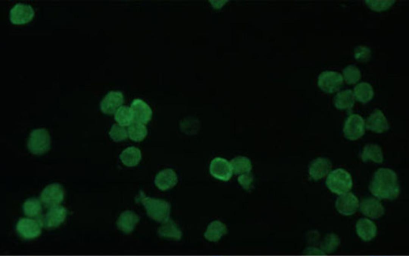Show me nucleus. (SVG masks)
<instances>
[{
    "label": "nucleus",
    "instance_id": "nucleus-1",
    "mask_svg": "<svg viewBox=\"0 0 409 256\" xmlns=\"http://www.w3.org/2000/svg\"><path fill=\"white\" fill-rule=\"evenodd\" d=\"M371 193L380 199L394 200L400 194L396 173L389 168H380L374 174L369 186Z\"/></svg>",
    "mask_w": 409,
    "mask_h": 256
},
{
    "label": "nucleus",
    "instance_id": "nucleus-2",
    "mask_svg": "<svg viewBox=\"0 0 409 256\" xmlns=\"http://www.w3.org/2000/svg\"><path fill=\"white\" fill-rule=\"evenodd\" d=\"M326 184L332 192L340 196L348 192L352 188L353 181L347 171L338 168L329 174Z\"/></svg>",
    "mask_w": 409,
    "mask_h": 256
},
{
    "label": "nucleus",
    "instance_id": "nucleus-3",
    "mask_svg": "<svg viewBox=\"0 0 409 256\" xmlns=\"http://www.w3.org/2000/svg\"><path fill=\"white\" fill-rule=\"evenodd\" d=\"M139 198L145 208L147 213L151 218L161 220L168 216L170 206L167 202L162 199L146 196L142 192L140 194Z\"/></svg>",
    "mask_w": 409,
    "mask_h": 256
},
{
    "label": "nucleus",
    "instance_id": "nucleus-4",
    "mask_svg": "<svg viewBox=\"0 0 409 256\" xmlns=\"http://www.w3.org/2000/svg\"><path fill=\"white\" fill-rule=\"evenodd\" d=\"M50 146V135L45 128L35 129L30 132L27 147L31 153L34 154H43L49 150Z\"/></svg>",
    "mask_w": 409,
    "mask_h": 256
},
{
    "label": "nucleus",
    "instance_id": "nucleus-5",
    "mask_svg": "<svg viewBox=\"0 0 409 256\" xmlns=\"http://www.w3.org/2000/svg\"><path fill=\"white\" fill-rule=\"evenodd\" d=\"M318 86L324 92L332 94L338 90L343 83L342 75L337 72L325 70L318 78Z\"/></svg>",
    "mask_w": 409,
    "mask_h": 256
},
{
    "label": "nucleus",
    "instance_id": "nucleus-6",
    "mask_svg": "<svg viewBox=\"0 0 409 256\" xmlns=\"http://www.w3.org/2000/svg\"><path fill=\"white\" fill-rule=\"evenodd\" d=\"M66 216V209L63 206L57 205L49 208L44 215H40L37 220L41 226L47 228H54L60 225Z\"/></svg>",
    "mask_w": 409,
    "mask_h": 256
},
{
    "label": "nucleus",
    "instance_id": "nucleus-7",
    "mask_svg": "<svg viewBox=\"0 0 409 256\" xmlns=\"http://www.w3.org/2000/svg\"><path fill=\"white\" fill-rule=\"evenodd\" d=\"M365 122L358 114L350 115L345 121L343 128L345 136L351 140L361 138L365 134Z\"/></svg>",
    "mask_w": 409,
    "mask_h": 256
},
{
    "label": "nucleus",
    "instance_id": "nucleus-8",
    "mask_svg": "<svg viewBox=\"0 0 409 256\" xmlns=\"http://www.w3.org/2000/svg\"><path fill=\"white\" fill-rule=\"evenodd\" d=\"M63 198V189L60 184L56 183L47 186L42 190L40 196V200L44 206L49 208L59 205Z\"/></svg>",
    "mask_w": 409,
    "mask_h": 256
},
{
    "label": "nucleus",
    "instance_id": "nucleus-9",
    "mask_svg": "<svg viewBox=\"0 0 409 256\" xmlns=\"http://www.w3.org/2000/svg\"><path fill=\"white\" fill-rule=\"evenodd\" d=\"M41 226L36 219L23 218L19 219L16 225V230L19 235L25 239H33L38 237L41 232Z\"/></svg>",
    "mask_w": 409,
    "mask_h": 256
},
{
    "label": "nucleus",
    "instance_id": "nucleus-10",
    "mask_svg": "<svg viewBox=\"0 0 409 256\" xmlns=\"http://www.w3.org/2000/svg\"><path fill=\"white\" fill-rule=\"evenodd\" d=\"M34 14L33 8L30 4L18 2L11 8L9 19L14 24H22L30 22Z\"/></svg>",
    "mask_w": 409,
    "mask_h": 256
},
{
    "label": "nucleus",
    "instance_id": "nucleus-11",
    "mask_svg": "<svg viewBox=\"0 0 409 256\" xmlns=\"http://www.w3.org/2000/svg\"><path fill=\"white\" fill-rule=\"evenodd\" d=\"M359 205L358 198L351 192L340 195L335 202L337 211L346 216L354 214L358 209Z\"/></svg>",
    "mask_w": 409,
    "mask_h": 256
},
{
    "label": "nucleus",
    "instance_id": "nucleus-12",
    "mask_svg": "<svg viewBox=\"0 0 409 256\" xmlns=\"http://www.w3.org/2000/svg\"><path fill=\"white\" fill-rule=\"evenodd\" d=\"M209 172L215 178L224 181L229 180L233 174L230 162L221 157L215 158L211 160Z\"/></svg>",
    "mask_w": 409,
    "mask_h": 256
},
{
    "label": "nucleus",
    "instance_id": "nucleus-13",
    "mask_svg": "<svg viewBox=\"0 0 409 256\" xmlns=\"http://www.w3.org/2000/svg\"><path fill=\"white\" fill-rule=\"evenodd\" d=\"M123 101V96L121 92L110 91L101 101L100 110L105 114H113L121 106Z\"/></svg>",
    "mask_w": 409,
    "mask_h": 256
},
{
    "label": "nucleus",
    "instance_id": "nucleus-14",
    "mask_svg": "<svg viewBox=\"0 0 409 256\" xmlns=\"http://www.w3.org/2000/svg\"><path fill=\"white\" fill-rule=\"evenodd\" d=\"M359 206L362 214L372 219L379 218L385 213V208L382 203L374 198L363 199Z\"/></svg>",
    "mask_w": 409,
    "mask_h": 256
},
{
    "label": "nucleus",
    "instance_id": "nucleus-15",
    "mask_svg": "<svg viewBox=\"0 0 409 256\" xmlns=\"http://www.w3.org/2000/svg\"><path fill=\"white\" fill-rule=\"evenodd\" d=\"M130 107L133 114V122L145 124L151 120L152 111L149 106L143 100L134 99Z\"/></svg>",
    "mask_w": 409,
    "mask_h": 256
},
{
    "label": "nucleus",
    "instance_id": "nucleus-16",
    "mask_svg": "<svg viewBox=\"0 0 409 256\" xmlns=\"http://www.w3.org/2000/svg\"><path fill=\"white\" fill-rule=\"evenodd\" d=\"M178 182L176 173L171 168H165L159 172L154 179L156 187L162 191L173 188Z\"/></svg>",
    "mask_w": 409,
    "mask_h": 256
},
{
    "label": "nucleus",
    "instance_id": "nucleus-17",
    "mask_svg": "<svg viewBox=\"0 0 409 256\" xmlns=\"http://www.w3.org/2000/svg\"><path fill=\"white\" fill-rule=\"evenodd\" d=\"M368 130L376 133H382L388 130L389 125L383 112L379 109L375 110L366 120Z\"/></svg>",
    "mask_w": 409,
    "mask_h": 256
},
{
    "label": "nucleus",
    "instance_id": "nucleus-18",
    "mask_svg": "<svg viewBox=\"0 0 409 256\" xmlns=\"http://www.w3.org/2000/svg\"><path fill=\"white\" fill-rule=\"evenodd\" d=\"M356 232L360 238L365 242L374 239L377 234V227L375 224L367 218L358 220L356 224Z\"/></svg>",
    "mask_w": 409,
    "mask_h": 256
},
{
    "label": "nucleus",
    "instance_id": "nucleus-19",
    "mask_svg": "<svg viewBox=\"0 0 409 256\" xmlns=\"http://www.w3.org/2000/svg\"><path fill=\"white\" fill-rule=\"evenodd\" d=\"M331 168L330 161L325 158H318L314 160L309 166V172L311 178L318 180L325 177Z\"/></svg>",
    "mask_w": 409,
    "mask_h": 256
},
{
    "label": "nucleus",
    "instance_id": "nucleus-20",
    "mask_svg": "<svg viewBox=\"0 0 409 256\" xmlns=\"http://www.w3.org/2000/svg\"><path fill=\"white\" fill-rule=\"evenodd\" d=\"M140 150L135 146L125 148L120 154L119 158L122 163L128 167L136 166L141 160Z\"/></svg>",
    "mask_w": 409,
    "mask_h": 256
},
{
    "label": "nucleus",
    "instance_id": "nucleus-21",
    "mask_svg": "<svg viewBox=\"0 0 409 256\" xmlns=\"http://www.w3.org/2000/svg\"><path fill=\"white\" fill-rule=\"evenodd\" d=\"M334 104L339 110L351 109L355 104V97L352 90L347 89L339 92L335 96Z\"/></svg>",
    "mask_w": 409,
    "mask_h": 256
},
{
    "label": "nucleus",
    "instance_id": "nucleus-22",
    "mask_svg": "<svg viewBox=\"0 0 409 256\" xmlns=\"http://www.w3.org/2000/svg\"><path fill=\"white\" fill-rule=\"evenodd\" d=\"M361 158L364 162L371 160L376 163H382L383 154L382 148L378 144H368L363 148Z\"/></svg>",
    "mask_w": 409,
    "mask_h": 256
},
{
    "label": "nucleus",
    "instance_id": "nucleus-23",
    "mask_svg": "<svg viewBox=\"0 0 409 256\" xmlns=\"http://www.w3.org/2000/svg\"><path fill=\"white\" fill-rule=\"evenodd\" d=\"M354 97L360 102L366 103L373 97L374 90L371 85L366 82L357 84L354 89Z\"/></svg>",
    "mask_w": 409,
    "mask_h": 256
},
{
    "label": "nucleus",
    "instance_id": "nucleus-24",
    "mask_svg": "<svg viewBox=\"0 0 409 256\" xmlns=\"http://www.w3.org/2000/svg\"><path fill=\"white\" fill-rule=\"evenodd\" d=\"M233 172L242 174L250 172L252 166L250 160L245 156H238L230 162Z\"/></svg>",
    "mask_w": 409,
    "mask_h": 256
},
{
    "label": "nucleus",
    "instance_id": "nucleus-25",
    "mask_svg": "<svg viewBox=\"0 0 409 256\" xmlns=\"http://www.w3.org/2000/svg\"><path fill=\"white\" fill-rule=\"evenodd\" d=\"M127 132L130 140L139 142L147 136V129L144 124L133 122L128 126Z\"/></svg>",
    "mask_w": 409,
    "mask_h": 256
},
{
    "label": "nucleus",
    "instance_id": "nucleus-26",
    "mask_svg": "<svg viewBox=\"0 0 409 256\" xmlns=\"http://www.w3.org/2000/svg\"><path fill=\"white\" fill-rule=\"evenodd\" d=\"M114 120L121 126H129L133 122V114L130 107L120 106L114 113Z\"/></svg>",
    "mask_w": 409,
    "mask_h": 256
},
{
    "label": "nucleus",
    "instance_id": "nucleus-27",
    "mask_svg": "<svg viewBox=\"0 0 409 256\" xmlns=\"http://www.w3.org/2000/svg\"><path fill=\"white\" fill-rule=\"evenodd\" d=\"M225 225L219 221L213 222L209 226L205 234V238L211 241H217L221 236L226 233Z\"/></svg>",
    "mask_w": 409,
    "mask_h": 256
},
{
    "label": "nucleus",
    "instance_id": "nucleus-28",
    "mask_svg": "<svg viewBox=\"0 0 409 256\" xmlns=\"http://www.w3.org/2000/svg\"><path fill=\"white\" fill-rule=\"evenodd\" d=\"M341 242L338 235L330 233L326 236L321 242L320 248L326 254L334 252L339 246Z\"/></svg>",
    "mask_w": 409,
    "mask_h": 256
},
{
    "label": "nucleus",
    "instance_id": "nucleus-29",
    "mask_svg": "<svg viewBox=\"0 0 409 256\" xmlns=\"http://www.w3.org/2000/svg\"><path fill=\"white\" fill-rule=\"evenodd\" d=\"M24 214L31 218H38L41 215L42 206L40 202L35 198L26 200L23 204Z\"/></svg>",
    "mask_w": 409,
    "mask_h": 256
},
{
    "label": "nucleus",
    "instance_id": "nucleus-30",
    "mask_svg": "<svg viewBox=\"0 0 409 256\" xmlns=\"http://www.w3.org/2000/svg\"><path fill=\"white\" fill-rule=\"evenodd\" d=\"M343 74L345 81L349 84L356 83L361 77L360 70L353 65H349L344 68Z\"/></svg>",
    "mask_w": 409,
    "mask_h": 256
},
{
    "label": "nucleus",
    "instance_id": "nucleus-31",
    "mask_svg": "<svg viewBox=\"0 0 409 256\" xmlns=\"http://www.w3.org/2000/svg\"><path fill=\"white\" fill-rule=\"evenodd\" d=\"M110 138L115 142L125 140L128 136V132L124 128L118 124H113L109 132Z\"/></svg>",
    "mask_w": 409,
    "mask_h": 256
},
{
    "label": "nucleus",
    "instance_id": "nucleus-32",
    "mask_svg": "<svg viewBox=\"0 0 409 256\" xmlns=\"http://www.w3.org/2000/svg\"><path fill=\"white\" fill-rule=\"evenodd\" d=\"M365 2L371 10L380 12L389 8L395 0H365Z\"/></svg>",
    "mask_w": 409,
    "mask_h": 256
},
{
    "label": "nucleus",
    "instance_id": "nucleus-33",
    "mask_svg": "<svg viewBox=\"0 0 409 256\" xmlns=\"http://www.w3.org/2000/svg\"><path fill=\"white\" fill-rule=\"evenodd\" d=\"M370 49L364 46H360L356 47L354 50V57L356 60L365 62L369 60L371 57Z\"/></svg>",
    "mask_w": 409,
    "mask_h": 256
},
{
    "label": "nucleus",
    "instance_id": "nucleus-34",
    "mask_svg": "<svg viewBox=\"0 0 409 256\" xmlns=\"http://www.w3.org/2000/svg\"><path fill=\"white\" fill-rule=\"evenodd\" d=\"M239 184L246 190H249L252 186L253 177L250 172L240 174L238 178Z\"/></svg>",
    "mask_w": 409,
    "mask_h": 256
},
{
    "label": "nucleus",
    "instance_id": "nucleus-35",
    "mask_svg": "<svg viewBox=\"0 0 409 256\" xmlns=\"http://www.w3.org/2000/svg\"><path fill=\"white\" fill-rule=\"evenodd\" d=\"M304 254L306 255H326L325 252L320 248L315 246H310L307 248L304 252Z\"/></svg>",
    "mask_w": 409,
    "mask_h": 256
}]
</instances>
